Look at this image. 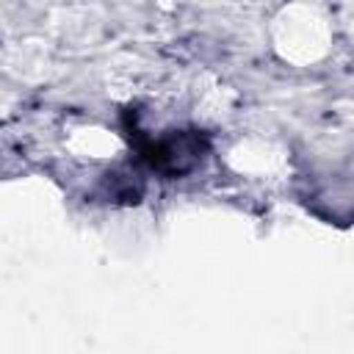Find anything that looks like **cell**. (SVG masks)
Instances as JSON below:
<instances>
[{
  "label": "cell",
  "instance_id": "1",
  "mask_svg": "<svg viewBox=\"0 0 354 354\" xmlns=\"http://www.w3.org/2000/svg\"><path fill=\"white\" fill-rule=\"evenodd\" d=\"M207 152V144L196 133H177L171 138H163L147 149L149 163L163 174H183L194 169Z\"/></svg>",
  "mask_w": 354,
  "mask_h": 354
}]
</instances>
